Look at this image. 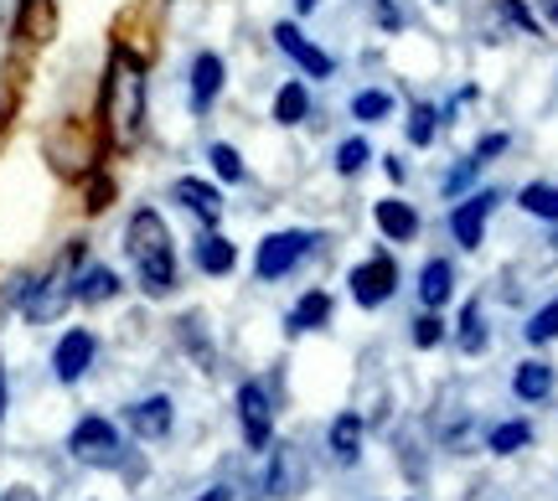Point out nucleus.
Segmentation results:
<instances>
[{"label":"nucleus","instance_id":"obj_33","mask_svg":"<svg viewBox=\"0 0 558 501\" xmlns=\"http://www.w3.org/2000/svg\"><path fill=\"white\" fill-rule=\"evenodd\" d=\"M439 341H445V321H439V310H424L414 321V346L418 352H435Z\"/></svg>","mask_w":558,"mask_h":501},{"label":"nucleus","instance_id":"obj_10","mask_svg":"<svg viewBox=\"0 0 558 501\" xmlns=\"http://www.w3.org/2000/svg\"><path fill=\"white\" fill-rule=\"evenodd\" d=\"M68 301H73V280H68V274L26 280V290H21V310H26V321H52V316H62V305Z\"/></svg>","mask_w":558,"mask_h":501},{"label":"nucleus","instance_id":"obj_1","mask_svg":"<svg viewBox=\"0 0 558 501\" xmlns=\"http://www.w3.org/2000/svg\"><path fill=\"white\" fill-rule=\"evenodd\" d=\"M124 254L135 264V280L150 301H166L177 290V243H171V228L156 207H135L130 222H124Z\"/></svg>","mask_w":558,"mask_h":501},{"label":"nucleus","instance_id":"obj_38","mask_svg":"<svg viewBox=\"0 0 558 501\" xmlns=\"http://www.w3.org/2000/svg\"><path fill=\"white\" fill-rule=\"evenodd\" d=\"M197 501H233V486H207Z\"/></svg>","mask_w":558,"mask_h":501},{"label":"nucleus","instance_id":"obj_18","mask_svg":"<svg viewBox=\"0 0 558 501\" xmlns=\"http://www.w3.org/2000/svg\"><path fill=\"white\" fill-rule=\"evenodd\" d=\"M120 290L124 284H120V274H114L109 264H88L78 280H73V301L78 305H109Z\"/></svg>","mask_w":558,"mask_h":501},{"label":"nucleus","instance_id":"obj_34","mask_svg":"<svg viewBox=\"0 0 558 501\" xmlns=\"http://www.w3.org/2000/svg\"><path fill=\"white\" fill-rule=\"evenodd\" d=\"M476 176H481V161H476V156H465V161H460L450 176L439 181V192H445V197H460V192H465V186H471Z\"/></svg>","mask_w":558,"mask_h":501},{"label":"nucleus","instance_id":"obj_30","mask_svg":"<svg viewBox=\"0 0 558 501\" xmlns=\"http://www.w3.org/2000/svg\"><path fill=\"white\" fill-rule=\"evenodd\" d=\"M367 161H373V145L362 140V135H352V140L337 145V176H362Z\"/></svg>","mask_w":558,"mask_h":501},{"label":"nucleus","instance_id":"obj_39","mask_svg":"<svg viewBox=\"0 0 558 501\" xmlns=\"http://www.w3.org/2000/svg\"><path fill=\"white\" fill-rule=\"evenodd\" d=\"M0 501H41V497H37V491H32V486H11V491H5V497H0Z\"/></svg>","mask_w":558,"mask_h":501},{"label":"nucleus","instance_id":"obj_26","mask_svg":"<svg viewBox=\"0 0 558 501\" xmlns=\"http://www.w3.org/2000/svg\"><path fill=\"white\" fill-rule=\"evenodd\" d=\"M527 444H533V424L527 419H507L486 435V450H492V455H518V450H527Z\"/></svg>","mask_w":558,"mask_h":501},{"label":"nucleus","instance_id":"obj_23","mask_svg":"<svg viewBox=\"0 0 558 501\" xmlns=\"http://www.w3.org/2000/svg\"><path fill=\"white\" fill-rule=\"evenodd\" d=\"M456 346L465 352V357H481V352L492 346V331H486V310H481V301H465V305H460Z\"/></svg>","mask_w":558,"mask_h":501},{"label":"nucleus","instance_id":"obj_35","mask_svg":"<svg viewBox=\"0 0 558 501\" xmlns=\"http://www.w3.org/2000/svg\"><path fill=\"white\" fill-rule=\"evenodd\" d=\"M373 5V16H378L383 32H403V11H399V0H367Z\"/></svg>","mask_w":558,"mask_h":501},{"label":"nucleus","instance_id":"obj_4","mask_svg":"<svg viewBox=\"0 0 558 501\" xmlns=\"http://www.w3.org/2000/svg\"><path fill=\"white\" fill-rule=\"evenodd\" d=\"M316 233H305V228H279V233H269V239L259 243V254H254V274H259V284H275L284 280L290 269H295L311 248H316Z\"/></svg>","mask_w":558,"mask_h":501},{"label":"nucleus","instance_id":"obj_2","mask_svg":"<svg viewBox=\"0 0 558 501\" xmlns=\"http://www.w3.org/2000/svg\"><path fill=\"white\" fill-rule=\"evenodd\" d=\"M104 130L114 150H130L145 130V62L130 47H114L109 73H104Z\"/></svg>","mask_w":558,"mask_h":501},{"label":"nucleus","instance_id":"obj_14","mask_svg":"<svg viewBox=\"0 0 558 501\" xmlns=\"http://www.w3.org/2000/svg\"><path fill=\"white\" fill-rule=\"evenodd\" d=\"M171 419H177V408L166 393H150V399L130 403V429H135V440H166L171 435Z\"/></svg>","mask_w":558,"mask_h":501},{"label":"nucleus","instance_id":"obj_19","mask_svg":"<svg viewBox=\"0 0 558 501\" xmlns=\"http://www.w3.org/2000/svg\"><path fill=\"white\" fill-rule=\"evenodd\" d=\"M326 321H331V295H326V290H305V295L290 305L284 331H290V337H305V331H320Z\"/></svg>","mask_w":558,"mask_h":501},{"label":"nucleus","instance_id":"obj_11","mask_svg":"<svg viewBox=\"0 0 558 501\" xmlns=\"http://www.w3.org/2000/svg\"><path fill=\"white\" fill-rule=\"evenodd\" d=\"M486 41H507V37H543V21L527 11V0H492L486 5Z\"/></svg>","mask_w":558,"mask_h":501},{"label":"nucleus","instance_id":"obj_32","mask_svg":"<svg viewBox=\"0 0 558 501\" xmlns=\"http://www.w3.org/2000/svg\"><path fill=\"white\" fill-rule=\"evenodd\" d=\"M207 161H213V171H218L222 181H233V186L248 181V166H243V156L233 150V145H213V150H207Z\"/></svg>","mask_w":558,"mask_h":501},{"label":"nucleus","instance_id":"obj_8","mask_svg":"<svg viewBox=\"0 0 558 501\" xmlns=\"http://www.w3.org/2000/svg\"><path fill=\"white\" fill-rule=\"evenodd\" d=\"M239 424L248 450H269L275 444V399L264 382H243L239 388Z\"/></svg>","mask_w":558,"mask_h":501},{"label":"nucleus","instance_id":"obj_24","mask_svg":"<svg viewBox=\"0 0 558 501\" xmlns=\"http://www.w3.org/2000/svg\"><path fill=\"white\" fill-rule=\"evenodd\" d=\"M305 120H311V88H305L300 78H290L275 94V124L295 130V124H305Z\"/></svg>","mask_w":558,"mask_h":501},{"label":"nucleus","instance_id":"obj_37","mask_svg":"<svg viewBox=\"0 0 558 501\" xmlns=\"http://www.w3.org/2000/svg\"><path fill=\"white\" fill-rule=\"evenodd\" d=\"M383 171H388V181H393V186H403V181H409V166H403V156H399V150H393V156L383 161Z\"/></svg>","mask_w":558,"mask_h":501},{"label":"nucleus","instance_id":"obj_5","mask_svg":"<svg viewBox=\"0 0 558 501\" xmlns=\"http://www.w3.org/2000/svg\"><path fill=\"white\" fill-rule=\"evenodd\" d=\"M120 429L109 419H99V414H88V419L73 424V435H68V455L78 465H99V471H109V465H120Z\"/></svg>","mask_w":558,"mask_h":501},{"label":"nucleus","instance_id":"obj_25","mask_svg":"<svg viewBox=\"0 0 558 501\" xmlns=\"http://www.w3.org/2000/svg\"><path fill=\"white\" fill-rule=\"evenodd\" d=\"M518 207L538 222H558V186L554 181H527L518 192Z\"/></svg>","mask_w":558,"mask_h":501},{"label":"nucleus","instance_id":"obj_15","mask_svg":"<svg viewBox=\"0 0 558 501\" xmlns=\"http://www.w3.org/2000/svg\"><path fill=\"white\" fill-rule=\"evenodd\" d=\"M222 83H228V68H222L218 52H197V58H192V109H197V114H207V109L218 103Z\"/></svg>","mask_w":558,"mask_h":501},{"label":"nucleus","instance_id":"obj_9","mask_svg":"<svg viewBox=\"0 0 558 501\" xmlns=\"http://www.w3.org/2000/svg\"><path fill=\"white\" fill-rule=\"evenodd\" d=\"M94 357H99V337H94V331H83V326H73V331H62L58 337L52 372H58V382H78L83 372L94 367Z\"/></svg>","mask_w":558,"mask_h":501},{"label":"nucleus","instance_id":"obj_41","mask_svg":"<svg viewBox=\"0 0 558 501\" xmlns=\"http://www.w3.org/2000/svg\"><path fill=\"white\" fill-rule=\"evenodd\" d=\"M316 5H320V0H295V11H300V16H311Z\"/></svg>","mask_w":558,"mask_h":501},{"label":"nucleus","instance_id":"obj_40","mask_svg":"<svg viewBox=\"0 0 558 501\" xmlns=\"http://www.w3.org/2000/svg\"><path fill=\"white\" fill-rule=\"evenodd\" d=\"M538 16L548 21V26H558V0H538Z\"/></svg>","mask_w":558,"mask_h":501},{"label":"nucleus","instance_id":"obj_42","mask_svg":"<svg viewBox=\"0 0 558 501\" xmlns=\"http://www.w3.org/2000/svg\"><path fill=\"white\" fill-rule=\"evenodd\" d=\"M0 419H5V367H0Z\"/></svg>","mask_w":558,"mask_h":501},{"label":"nucleus","instance_id":"obj_36","mask_svg":"<svg viewBox=\"0 0 558 501\" xmlns=\"http://www.w3.org/2000/svg\"><path fill=\"white\" fill-rule=\"evenodd\" d=\"M507 145H512V135H501V130H492V135H481V140H476V150H471V156H476V161L486 166L492 156H501Z\"/></svg>","mask_w":558,"mask_h":501},{"label":"nucleus","instance_id":"obj_16","mask_svg":"<svg viewBox=\"0 0 558 501\" xmlns=\"http://www.w3.org/2000/svg\"><path fill=\"white\" fill-rule=\"evenodd\" d=\"M373 222H378V233L388 243H414L418 239V212L399 197H383L378 207H373Z\"/></svg>","mask_w":558,"mask_h":501},{"label":"nucleus","instance_id":"obj_29","mask_svg":"<svg viewBox=\"0 0 558 501\" xmlns=\"http://www.w3.org/2000/svg\"><path fill=\"white\" fill-rule=\"evenodd\" d=\"M522 337L533 341V346H548V341H558V295L548 305H538L533 316H527V326H522Z\"/></svg>","mask_w":558,"mask_h":501},{"label":"nucleus","instance_id":"obj_27","mask_svg":"<svg viewBox=\"0 0 558 501\" xmlns=\"http://www.w3.org/2000/svg\"><path fill=\"white\" fill-rule=\"evenodd\" d=\"M439 124H445V120H439L435 103L418 99L414 109H409V145H414V150H429V145L439 140Z\"/></svg>","mask_w":558,"mask_h":501},{"label":"nucleus","instance_id":"obj_31","mask_svg":"<svg viewBox=\"0 0 558 501\" xmlns=\"http://www.w3.org/2000/svg\"><path fill=\"white\" fill-rule=\"evenodd\" d=\"M47 26H52V0H21V32L32 41H47Z\"/></svg>","mask_w":558,"mask_h":501},{"label":"nucleus","instance_id":"obj_13","mask_svg":"<svg viewBox=\"0 0 558 501\" xmlns=\"http://www.w3.org/2000/svg\"><path fill=\"white\" fill-rule=\"evenodd\" d=\"M300 486H305V471H300V450L295 444H275V461L264 471V491L279 501L300 497Z\"/></svg>","mask_w":558,"mask_h":501},{"label":"nucleus","instance_id":"obj_3","mask_svg":"<svg viewBox=\"0 0 558 501\" xmlns=\"http://www.w3.org/2000/svg\"><path fill=\"white\" fill-rule=\"evenodd\" d=\"M347 290H352V301H357L362 310H378V305H388L393 295H399V259H393L388 248L367 254L362 264H352Z\"/></svg>","mask_w":558,"mask_h":501},{"label":"nucleus","instance_id":"obj_12","mask_svg":"<svg viewBox=\"0 0 558 501\" xmlns=\"http://www.w3.org/2000/svg\"><path fill=\"white\" fill-rule=\"evenodd\" d=\"M171 197H177L197 222H207V228H218V222H222V192L213 186V181H202V176H177Z\"/></svg>","mask_w":558,"mask_h":501},{"label":"nucleus","instance_id":"obj_17","mask_svg":"<svg viewBox=\"0 0 558 501\" xmlns=\"http://www.w3.org/2000/svg\"><path fill=\"white\" fill-rule=\"evenodd\" d=\"M418 301L424 310H445V305L456 301V264L450 259H429L418 269Z\"/></svg>","mask_w":558,"mask_h":501},{"label":"nucleus","instance_id":"obj_21","mask_svg":"<svg viewBox=\"0 0 558 501\" xmlns=\"http://www.w3.org/2000/svg\"><path fill=\"white\" fill-rule=\"evenodd\" d=\"M326 450H331L337 465H357L362 461V414H337L331 435H326Z\"/></svg>","mask_w":558,"mask_h":501},{"label":"nucleus","instance_id":"obj_20","mask_svg":"<svg viewBox=\"0 0 558 501\" xmlns=\"http://www.w3.org/2000/svg\"><path fill=\"white\" fill-rule=\"evenodd\" d=\"M192 259H197L202 274L222 280V274H233V269H239V248H233V239H222V233H207V239H197Z\"/></svg>","mask_w":558,"mask_h":501},{"label":"nucleus","instance_id":"obj_22","mask_svg":"<svg viewBox=\"0 0 558 501\" xmlns=\"http://www.w3.org/2000/svg\"><path fill=\"white\" fill-rule=\"evenodd\" d=\"M512 393H518L522 403H543L548 393H554V362H543V357L518 362V372H512Z\"/></svg>","mask_w":558,"mask_h":501},{"label":"nucleus","instance_id":"obj_28","mask_svg":"<svg viewBox=\"0 0 558 501\" xmlns=\"http://www.w3.org/2000/svg\"><path fill=\"white\" fill-rule=\"evenodd\" d=\"M393 114V94H383V88H362V94H352V120L362 124H378Z\"/></svg>","mask_w":558,"mask_h":501},{"label":"nucleus","instance_id":"obj_6","mask_svg":"<svg viewBox=\"0 0 558 501\" xmlns=\"http://www.w3.org/2000/svg\"><path fill=\"white\" fill-rule=\"evenodd\" d=\"M501 192L497 186H481V192H465V197L456 201V212H450V239L465 248V254H476L481 239H486V222H492V212H497Z\"/></svg>","mask_w":558,"mask_h":501},{"label":"nucleus","instance_id":"obj_7","mask_svg":"<svg viewBox=\"0 0 558 501\" xmlns=\"http://www.w3.org/2000/svg\"><path fill=\"white\" fill-rule=\"evenodd\" d=\"M275 47L284 52V58L295 62L305 78H316V83H326V78H337V58L331 52H320L316 41L300 32L295 21H275Z\"/></svg>","mask_w":558,"mask_h":501}]
</instances>
